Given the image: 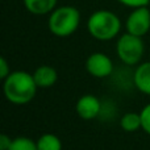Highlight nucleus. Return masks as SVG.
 I'll return each instance as SVG.
<instances>
[{
	"label": "nucleus",
	"instance_id": "nucleus-4",
	"mask_svg": "<svg viewBox=\"0 0 150 150\" xmlns=\"http://www.w3.org/2000/svg\"><path fill=\"white\" fill-rule=\"evenodd\" d=\"M116 53L120 61L127 66H134L140 63L145 53V44L142 41V37L127 32L117 40Z\"/></svg>",
	"mask_w": 150,
	"mask_h": 150
},
{
	"label": "nucleus",
	"instance_id": "nucleus-7",
	"mask_svg": "<svg viewBox=\"0 0 150 150\" xmlns=\"http://www.w3.org/2000/svg\"><path fill=\"white\" fill-rule=\"evenodd\" d=\"M101 101L95 95H83L78 99L75 104V111L78 116L83 120H93L101 113Z\"/></svg>",
	"mask_w": 150,
	"mask_h": 150
},
{
	"label": "nucleus",
	"instance_id": "nucleus-12",
	"mask_svg": "<svg viewBox=\"0 0 150 150\" xmlns=\"http://www.w3.org/2000/svg\"><path fill=\"white\" fill-rule=\"evenodd\" d=\"M37 148L38 150H62V142L53 133H45L37 140Z\"/></svg>",
	"mask_w": 150,
	"mask_h": 150
},
{
	"label": "nucleus",
	"instance_id": "nucleus-1",
	"mask_svg": "<svg viewBox=\"0 0 150 150\" xmlns=\"http://www.w3.org/2000/svg\"><path fill=\"white\" fill-rule=\"evenodd\" d=\"M4 95L7 100L16 105L30 103L37 93L36 80L33 74L26 71H13L4 79Z\"/></svg>",
	"mask_w": 150,
	"mask_h": 150
},
{
	"label": "nucleus",
	"instance_id": "nucleus-6",
	"mask_svg": "<svg viewBox=\"0 0 150 150\" xmlns=\"http://www.w3.org/2000/svg\"><path fill=\"white\" fill-rule=\"evenodd\" d=\"M113 69L112 59L104 53H92L86 61V70L93 78L103 79L109 76L113 73Z\"/></svg>",
	"mask_w": 150,
	"mask_h": 150
},
{
	"label": "nucleus",
	"instance_id": "nucleus-8",
	"mask_svg": "<svg viewBox=\"0 0 150 150\" xmlns=\"http://www.w3.org/2000/svg\"><path fill=\"white\" fill-rule=\"evenodd\" d=\"M33 78L40 88H49L54 86L55 82L58 80V74L53 66L42 65L34 70Z\"/></svg>",
	"mask_w": 150,
	"mask_h": 150
},
{
	"label": "nucleus",
	"instance_id": "nucleus-15",
	"mask_svg": "<svg viewBox=\"0 0 150 150\" xmlns=\"http://www.w3.org/2000/svg\"><path fill=\"white\" fill-rule=\"evenodd\" d=\"M122 5L125 7H129L132 9L134 8H138V7H148L150 0H119Z\"/></svg>",
	"mask_w": 150,
	"mask_h": 150
},
{
	"label": "nucleus",
	"instance_id": "nucleus-5",
	"mask_svg": "<svg viewBox=\"0 0 150 150\" xmlns=\"http://www.w3.org/2000/svg\"><path fill=\"white\" fill-rule=\"evenodd\" d=\"M127 32L144 37L150 30V11L148 7L134 8L127 18Z\"/></svg>",
	"mask_w": 150,
	"mask_h": 150
},
{
	"label": "nucleus",
	"instance_id": "nucleus-11",
	"mask_svg": "<svg viewBox=\"0 0 150 150\" xmlns=\"http://www.w3.org/2000/svg\"><path fill=\"white\" fill-rule=\"evenodd\" d=\"M120 127L122 130L128 133L136 132L141 128V116L140 113L136 112H127L125 115H122L121 120H120Z\"/></svg>",
	"mask_w": 150,
	"mask_h": 150
},
{
	"label": "nucleus",
	"instance_id": "nucleus-16",
	"mask_svg": "<svg viewBox=\"0 0 150 150\" xmlns=\"http://www.w3.org/2000/svg\"><path fill=\"white\" fill-rule=\"evenodd\" d=\"M11 74V69H9V65H8L7 59L4 57L0 58V78L3 80Z\"/></svg>",
	"mask_w": 150,
	"mask_h": 150
},
{
	"label": "nucleus",
	"instance_id": "nucleus-2",
	"mask_svg": "<svg viewBox=\"0 0 150 150\" xmlns=\"http://www.w3.org/2000/svg\"><path fill=\"white\" fill-rule=\"evenodd\" d=\"M87 29L98 41H111L121 30V20L112 11L99 9L88 17Z\"/></svg>",
	"mask_w": 150,
	"mask_h": 150
},
{
	"label": "nucleus",
	"instance_id": "nucleus-14",
	"mask_svg": "<svg viewBox=\"0 0 150 150\" xmlns=\"http://www.w3.org/2000/svg\"><path fill=\"white\" fill-rule=\"evenodd\" d=\"M141 116V129L150 136V103L146 104L140 112Z\"/></svg>",
	"mask_w": 150,
	"mask_h": 150
},
{
	"label": "nucleus",
	"instance_id": "nucleus-13",
	"mask_svg": "<svg viewBox=\"0 0 150 150\" xmlns=\"http://www.w3.org/2000/svg\"><path fill=\"white\" fill-rule=\"evenodd\" d=\"M8 150H38L37 141H33L29 137H16L12 140L11 148Z\"/></svg>",
	"mask_w": 150,
	"mask_h": 150
},
{
	"label": "nucleus",
	"instance_id": "nucleus-17",
	"mask_svg": "<svg viewBox=\"0 0 150 150\" xmlns=\"http://www.w3.org/2000/svg\"><path fill=\"white\" fill-rule=\"evenodd\" d=\"M12 140L9 136L7 134H1L0 136V150H8L11 148V144H12Z\"/></svg>",
	"mask_w": 150,
	"mask_h": 150
},
{
	"label": "nucleus",
	"instance_id": "nucleus-3",
	"mask_svg": "<svg viewBox=\"0 0 150 150\" xmlns=\"http://www.w3.org/2000/svg\"><path fill=\"white\" fill-rule=\"evenodd\" d=\"M80 24V12L73 5L58 7L49 15L47 28L57 37H69L76 32Z\"/></svg>",
	"mask_w": 150,
	"mask_h": 150
},
{
	"label": "nucleus",
	"instance_id": "nucleus-9",
	"mask_svg": "<svg viewBox=\"0 0 150 150\" xmlns=\"http://www.w3.org/2000/svg\"><path fill=\"white\" fill-rule=\"evenodd\" d=\"M133 83L140 92L150 95V61L137 66L133 74Z\"/></svg>",
	"mask_w": 150,
	"mask_h": 150
},
{
	"label": "nucleus",
	"instance_id": "nucleus-10",
	"mask_svg": "<svg viewBox=\"0 0 150 150\" xmlns=\"http://www.w3.org/2000/svg\"><path fill=\"white\" fill-rule=\"evenodd\" d=\"M23 1L28 12L36 16H42L50 15L57 8L58 0H23Z\"/></svg>",
	"mask_w": 150,
	"mask_h": 150
}]
</instances>
